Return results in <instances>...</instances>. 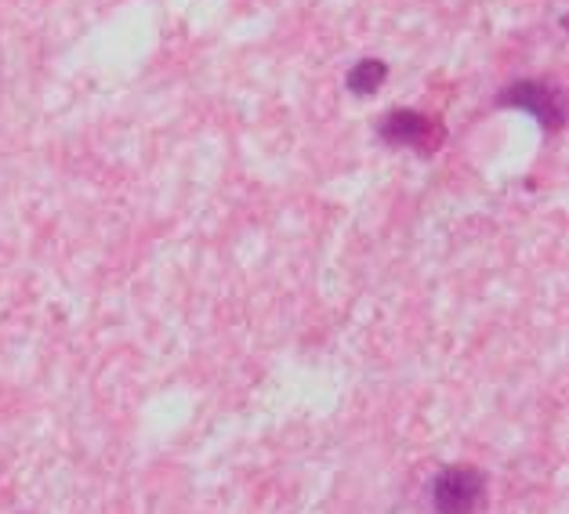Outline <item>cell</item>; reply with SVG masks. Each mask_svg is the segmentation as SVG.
Returning <instances> with one entry per match:
<instances>
[{
	"label": "cell",
	"instance_id": "cell-4",
	"mask_svg": "<svg viewBox=\"0 0 569 514\" xmlns=\"http://www.w3.org/2000/svg\"><path fill=\"white\" fill-rule=\"evenodd\" d=\"M385 77H388V65L385 62H378V59H367V62H359V65H352L349 69V91L352 94H373L385 83Z\"/></svg>",
	"mask_w": 569,
	"mask_h": 514
},
{
	"label": "cell",
	"instance_id": "cell-3",
	"mask_svg": "<svg viewBox=\"0 0 569 514\" xmlns=\"http://www.w3.org/2000/svg\"><path fill=\"white\" fill-rule=\"evenodd\" d=\"M497 105L505 109H526V113H533L540 120V128L548 131H559L562 128V105H559V94H555L548 83L540 80H519L511 83V88H505L501 94H497Z\"/></svg>",
	"mask_w": 569,
	"mask_h": 514
},
{
	"label": "cell",
	"instance_id": "cell-1",
	"mask_svg": "<svg viewBox=\"0 0 569 514\" xmlns=\"http://www.w3.org/2000/svg\"><path fill=\"white\" fill-rule=\"evenodd\" d=\"M436 514H479L486 507V475L471 464H447L432 478Z\"/></svg>",
	"mask_w": 569,
	"mask_h": 514
},
{
	"label": "cell",
	"instance_id": "cell-2",
	"mask_svg": "<svg viewBox=\"0 0 569 514\" xmlns=\"http://www.w3.org/2000/svg\"><path fill=\"white\" fill-rule=\"evenodd\" d=\"M378 134L385 145L396 149H418V152H432L439 145V128L418 109H392L385 113L378 123Z\"/></svg>",
	"mask_w": 569,
	"mask_h": 514
}]
</instances>
